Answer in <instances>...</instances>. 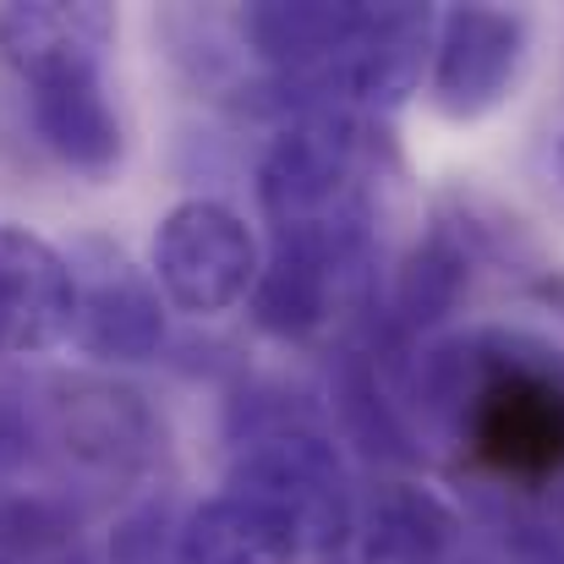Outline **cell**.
<instances>
[{"mask_svg":"<svg viewBox=\"0 0 564 564\" xmlns=\"http://www.w3.org/2000/svg\"><path fill=\"white\" fill-rule=\"evenodd\" d=\"M466 543L460 516L422 482H378L368 499H357V532L351 564H455Z\"/></svg>","mask_w":564,"mask_h":564,"instance_id":"obj_13","label":"cell"},{"mask_svg":"<svg viewBox=\"0 0 564 564\" xmlns=\"http://www.w3.org/2000/svg\"><path fill=\"white\" fill-rule=\"evenodd\" d=\"M527 50H532L527 11H510V6H449V11H438L433 61H427V105L455 127L494 116L516 94Z\"/></svg>","mask_w":564,"mask_h":564,"instance_id":"obj_7","label":"cell"},{"mask_svg":"<svg viewBox=\"0 0 564 564\" xmlns=\"http://www.w3.org/2000/svg\"><path fill=\"white\" fill-rule=\"evenodd\" d=\"M28 405H33L39 455H55V466L77 482L127 488L149 477L165 455L160 411L121 378L61 373Z\"/></svg>","mask_w":564,"mask_h":564,"instance_id":"obj_4","label":"cell"},{"mask_svg":"<svg viewBox=\"0 0 564 564\" xmlns=\"http://www.w3.org/2000/svg\"><path fill=\"white\" fill-rule=\"evenodd\" d=\"M225 488L274 510L307 549V560H340L357 532V488L346 471L340 444L318 422L269 427L252 438H236V455L225 466Z\"/></svg>","mask_w":564,"mask_h":564,"instance_id":"obj_3","label":"cell"},{"mask_svg":"<svg viewBox=\"0 0 564 564\" xmlns=\"http://www.w3.org/2000/svg\"><path fill=\"white\" fill-rule=\"evenodd\" d=\"M516 241H521L516 219L488 214L477 197H444L433 208L427 230L411 241V252L394 269L389 335L405 346V340H422L427 329H438L466 302V291L477 280V263L516 252Z\"/></svg>","mask_w":564,"mask_h":564,"instance_id":"obj_6","label":"cell"},{"mask_svg":"<svg viewBox=\"0 0 564 564\" xmlns=\"http://www.w3.org/2000/svg\"><path fill=\"white\" fill-rule=\"evenodd\" d=\"M554 171H560V187H564V138H560V149H554Z\"/></svg>","mask_w":564,"mask_h":564,"instance_id":"obj_20","label":"cell"},{"mask_svg":"<svg viewBox=\"0 0 564 564\" xmlns=\"http://www.w3.org/2000/svg\"><path fill=\"white\" fill-rule=\"evenodd\" d=\"M72 263V329L66 340L99 362V368H132V362H154L165 351V296L149 280V269H138L121 247L88 236L66 252Z\"/></svg>","mask_w":564,"mask_h":564,"instance_id":"obj_8","label":"cell"},{"mask_svg":"<svg viewBox=\"0 0 564 564\" xmlns=\"http://www.w3.org/2000/svg\"><path fill=\"white\" fill-rule=\"evenodd\" d=\"M0 564H6V560H0Z\"/></svg>","mask_w":564,"mask_h":564,"instance_id":"obj_21","label":"cell"},{"mask_svg":"<svg viewBox=\"0 0 564 564\" xmlns=\"http://www.w3.org/2000/svg\"><path fill=\"white\" fill-rule=\"evenodd\" d=\"M176 516L165 499H149L138 505L132 516L116 521V538H110V564H176Z\"/></svg>","mask_w":564,"mask_h":564,"instance_id":"obj_18","label":"cell"},{"mask_svg":"<svg viewBox=\"0 0 564 564\" xmlns=\"http://www.w3.org/2000/svg\"><path fill=\"white\" fill-rule=\"evenodd\" d=\"M335 422L351 449H362L373 466H416L422 449L400 411L383 394V368L368 346H346L335 362Z\"/></svg>","mask_w":564,"mask_h":564,"instance_id":"obj_16","label":"cell"},{"mask_svg":"<svg viewBox=\"0 0 564 564\" xmlns=\"http://www.w3.org/2000/svg\"><path fill=\"white\" fill-rule=\"evenodd\" d=\"M258 236L252 225L219 197H182L160 214L149 247V280L160 285L165 307L187 318H219L252 296L258 280Z\"/></svg>","mask_w":564,"mask_h":564,"instance_id":"obj_5","label":"cell"},{"mask_svg":"<svg viewBox=\"0 0 564 564\" xmlns=\"http://www.w3.org/2000/svg\"><path fill=\"white\" fill-rule=\"evenodd\" d=\"M378 154L373 121L357 110H307L280 121L258 160V203L269 241L378 258Z\"/></svg>","mask_w":564,"mask_h":564,"instance_id":"obj_2","label":"cell"},{"mask_svg":"<svg viewBox=\"0 0 564 564\" xmlns=\"http://www.w3.org/2000/svg\"><path fill=\"white\" fill-rule=\"evenodd\" d=\"M433 28H438L433 6H416V0L368 6L362 0L357 33L335 72V105L357 116L400 110L422 88V66L433 61Z\"/></svg>","mask_w":564,"mask_h":564,"instance_id":"obj_10","label":"cell"},{"mask_svg":"<svg viewBox=\"0 0 564 564\" xmlns=\"http://www.w3.org/2000/svg\"><path fill=\"white\" fill-rule=\"evenodd\" d=\"M28 116L39 143L77 176H110L127 154V132L105 94V72L28 83Z\"/></svg>","mask_w":564,"mask_h":564,"instance_id":"obj_14","label":"cell"},{"mask_svg":"<svg viewBox=\"0 0 564 564\" xmlns=\"http://www.w3.org/2000/svg\"><path fill=\"white\" fill-rule=\"evenodd\" d=\"M39 455V433H33V405L22 394L0 389V488Z\"/></svg>","mask_w":564,"mask_h":564,"instance_id":"obj_19","label":"cell"},{"mask_svg":"<svg viewBox=\"0 0 564 564\" xmlns=\"http://www.w3.org/2000/svg\"><path fill=\"white\" fill-rule=\"evenodd\" d=\"M77 554V510L61 494H0V560L55 564Z\"/></svg>","mask_w":564,"mask_h":564,"instance_id":"obj_17","label":"cell"},{"mask_svg":"<svg viewBox=\"0 0 564 564\" xmlns=\"http://www.w3.org/2000/svg\"><path fill=\"white\" fill-rule=\"evenodd\" d=\"M72 263L55 241L0 219V357H39L72 329Z\"/></svg>","mask_w":564,"mask_h":564,"instance_id":"obj_12","label":"cell"},{"mask_svg":"<svg viewBox=\"0 0 564 564\" xmlns=\"http://www.w3.org/2000/svg\"><path fill=\"white\" fill-rule=\"evenodd\" d=\"M422 411L505 494L564 477V351L527 329H466L416 362Z\"/></svg>","mask_w":564,"mask_h":564,"instance_id":"obj_1","label":"cell"},{"mask_svg":"<svg viewBox=\"0 0 564 564\" xmlns=\"http://www.w3.org/2000/svg\"><path fill=\"white\" fill-rule=\"evenodd\" d=\"M373 258H346L324 247L269 241V258L258 263L247 313L274 340H313L324 335L346 307L373 313Z\"/></svg>","mask_w":564,"mask_h":564,"instance_id":"obj_9","label":"cell"},{"mask_svg":"<svg viewBox=\"0 0 564 564\" xmlns=\"http://www.w3.org/2000/svg\"><path fill=\"white\" fill-rule=\"evenodd\" d=\"M116 28V6L105 0H11L0 6V61L22 77V88L105 72Z\"/></svg>","mask_w":564,"mask_h":564,"instance_id":"obj_11","label":"cell"},{"mask_svg":"<svg viewBox=\"0 0 564 564\" xmlns=\"http://www.w3.org/2000/svg\"><path fill=\"white\" fill-rule=\"evenodd\" d=\"M176 564H307V549L274 510L225 488L182 516Z\"/></svg>","mask_w":564,"mask_h":564,"instance_id":"obj_15","label":"cell"}]
</instances>
